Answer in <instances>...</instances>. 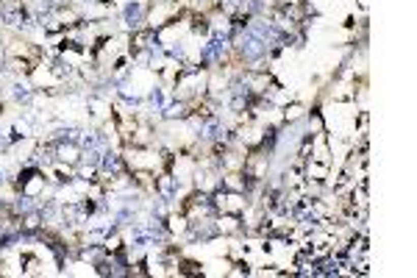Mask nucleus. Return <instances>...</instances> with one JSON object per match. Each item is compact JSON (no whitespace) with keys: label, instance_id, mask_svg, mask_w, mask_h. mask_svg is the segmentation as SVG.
Segmentation results:
<instances>
[{"label":"nucleus","instance_id":"nucleus-3","mask_svg":"<svg viewBox=\"0 0 417 278\" xmlns=\"http://www.w3.org/2000/svg\"><path fill=\"white\" fill-rule=\"evenodd\" d=\"M14 98L17 100H31V92H28L25 86H14Z\"/></svg>","mask_w":417,"mask_h":278},{"label":"nucleus","instance_id":"nucleus-2","mask_svg":"<svg viewBox=\"0 0 417 278\" xmlns=\"http://www.w3.org/2000/svg\"><path fill=\"white\" fill-rule=\"evenodd\" d=\"M103 170H106V173H117V170H120V162H117V156L106 153V159H103Z\"/></svg>","mask_w":417,"mask_h":278},{"label":"nucleus","instance_id":"nucleus-1","mask_svg":"<svg viewBox=\"0 0 417 278\" xmlns=\"http://www.w3.org/2000/svg\"><path fill=\"white\" fill-rule=\"evenodd\" d=\"M139 17H142V6L139 3H134V6H128V9H125V22H128V25H136V22H139Z\"/></svg>","mask_w":417,"mask_h":278}]
</instances>
